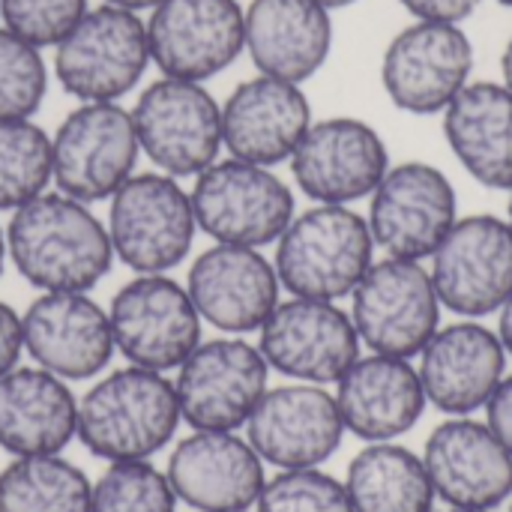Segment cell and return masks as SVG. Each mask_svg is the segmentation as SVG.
Instances as JSON below:
<instances>
[{"label": "cell", "instance_id": "1", "mask_svg": "<svg viewBox=\"0 0 512 512\" xmlns=\"http://www.w3.org/2000/svg\"><path fill=\"white\" fill-rule=\"evenodd\" d=\"M6 255L21 279L42 294H87L108 276L114 264L108 228L84 201H75L63 192H42L39 198L12 210V222L6 228Z\"/></svg>", "mask_w": 512, "mask_h": 512}, {"label": "cell", "instance_id": "2", "mask_svg": "<svg viewBox=\"0 0 512 512\" xmlns=\"http://www.w3.org/2000/svg\"><path fill=\"white\" fill-rule=\"evenodd\" d=\"M180 405L165 372L126 366L96 381L78 399V441L105 462H150L177 426Z\"/></svg>", "mask_w": 512, "mask_h": 512}, {"label": "cell", "instance_id": "3", "mask_svg": "<svg viewBox=\"0 0 512 512\" xmlns=\"http://www.w3.org/2000/svg\"><path fill=\"white\" fill-rule=\"evenodd\" d=\"M369 222L342 204H315L276 240V276L294 297L339 303L375 261Z\"/></svg>", "mask_w": 512, "mask_h": 512}, {"label": "cell", "instance_id": "4", "mask_svg": "<svg viewBox=\"0 0 512 512\" xmlns=\"http://www.w3.org/2000/svg\"><path fill=\"white\" fill-rule=\"evenodd\" d=\"M105 228L114 258L135 273H168L180 267L198 234L192 195L177 177L162 171L132 174L111 195Z\"/></svg>", "mask_w": 512, "mask_h": 512}, {"label": "cell", "instance_id": "5", "mask_svg": "<svg viewBox=\"0 0 512 512\" xmlns=\"http://www.w3.org/2000/svg\"><path fill=\"white\" fill-rule=\"evenodd\" d=\"M147 21L138 12L102 3L54 45V75L81 102H117L150 66Z\"/></svg>", "mask_w": 512, "mask_h": 512}, {"label": "cell", "instance_id": "6", "mask_svg": "<svg viewBox=\"0 0 512 512\" xmlns=\"http://www.w3.org/2000/svg\"><path fill=\"white\" fill-rule=\"evenodd\" d=\"M195 222L216 243L261 249L276 243L297 216L291 186L264 165L243 159L213 162L192 186Z\"/></svg>", "mask_w": 512, "mask_h": 512}, {"label": "cell", "instance_id": "7", "mask_svg": "<svg viewBox=\"0 0 512 512\" xmlns=\"http://www.w3.org/2000/svg\"><path fill=\"white\" fill-rule=\"evenodd\" d=\"M441 300L423 261L384 255L351 294V321L372 354L420 357L441 327Z\"/></svg>", "mask_w": 512, "mask_h": 512}, {"label": "cell", "instance_id": "8", "mask_svg": "<svg viewBox=\"0 0 512 512\" xmlns=\"http://www.w3.org/2000/svg\"><path fill=\"white\" fill-rule=\"evenodd\" d=\"M132 126L141 153L171 177H198L222 150V105L201 81L162 75L138 96Z\"/></svg>", "mask_w": 512, "mask_h": 512}, {"label": "cell", "instance_id": "9", "mask_svg": "<svg viewBox=\"0 0 512 512\" xmlns=\"http://www.w3.org/2000/svg\"><path fill=\"white\" fill-rule=\"evenodd\" d=\"M132 114L117 102H81L51 138V180L57 192L93 204L111 198L138 162Z\"/></svg>", "mask_w": 512, "mask_h": 512}, {"label": "cell", "instance_id": "10", "mask_svg": "<svg viewBox=\"0 0 512 512\" xmlns=\"http://www.w3.org/2000/svg\"><path fill=\"white\" fill-rule=\"evenodd\" d=\"M108 324L114 351L129 366L171 372L201 345V315L189 291L165 273H138L111 306Z\"/></svg>", "mask_w": 512, "mask_h": 512}, {"label": "cell", "instance_id": "11", "mask_svg": "<svg viewBox=\"0 0 512 512\" xmlns=\"http://www.w3.org/2000/svg\"><path fill=\"white\" fill-rule=\"evenodd\" d=\"M267 378L270 366L255 345L234 336L201 342L177 366L180 420L195 432H237L267 393Z\"/></svg>", "mask_w": 512, "mask_h": 512}, {"label": "cell", "instance_id": "12", "mask_svg": "<svg viewBox=\"0 0 512 512\" xmlns=\"http://www.w3.org/2000/svg\"><path fill=\"white\" fill-rule=\"evenodd\" d=\"M474 72V42L462 24L414 21L399 30L381 57V84L408 114L432 117L462 93Z\"/></svg>", "mask_w": 512, "mask_h": 512}, {"label": "cell", "instance_id": "13", "mask_svg": "<svg viewBox=\"0 0 512 512\" xmlns=\"http://www.w3.org/2000/svg\"><path fill=\"white\" fill-rule=\"evenodd\" d=\"M366 222L384 255L426 261L459 222L456 189L450 177L429 162L390 165L369 195Z\"/></svg>", "mask_w": 512, "mask_h": 512}, {"label": "cell", "instance_id": "14", "mask_svg": "<svg viewBox=\"0 0 512 512\" xmlns=\"http://www.w3.org/2000/svg\"><path fill=\"white\" fill-rule=\"evenodd\" d=\"M429 261L441 306L459 318L480 321L510 300L512 228L501 216L477 213L459 219Z\"/></svg>", "mask_w": 512, "mask_h": 512}, {"label": "cell", "instance_id": "15", "mask_svg": "<svg viewBox=\"0 0 512 512\" xmlns=\"http://www.w3.org/2000/svg\"><path fill=\"white\" fill-rule=\"evenodd\" d=\"M267 366L300 384H336L360 360V336L351 312L330 300H279L258 330Z\"/></svg>", "mask_w": 512, "mask_h": 512}, {"label": "cell", "instance_id": "16", "mask_svg": "<svg viewBox=\"0 0 512 512\" xmlns=\"http://www.w3.org/2000/svg\"><path fill=\"white\" fill-rule=\"evenodd\" d=\"M150 60L168 78L207 81L246 51L237 0H162L147 18Z\"/></svg>", "mask_w": 512, "mask_h": 512}, {"label": "cell", "instance_id": "17", "mask_svg": "<svg viewBox=\"0 0 512 512\" xmlns=\"http://www.w3.org/2000/svg\"><path fill=\"white\" fill-rule=\"evenodd\" d=\"M291 162L294 183L315 204L369 198L390 171V153L375 126L357 117H327L306 129Z\"/></svg>", "mask_w": 512, "mask_h": 512}, {"label": "cell", "instance_id": "18", "mask_svg": "<svg viewBox=\"0 0 512 512\" xmlns=\"http://www.w3.org/2000/svg\"><path fill=\"white\" fill-rule=\"evenodd\" d=\"M345 438V423L336 396L318 384H285L261 396L249 423L246 441L264 465L279 471L324 465Z\"/></svg>", "mask_w": 512, "mask_h": 512}, {"label": "cell", "instance_id": "19", "mask_svg": "<svg viewBox=\"0 0 512 512\" xmlns=\"http://www.w3.org/2000/svg\"><path fill=\"white\" fill-rule=\"evenodd\" d=\"M186 291L201 321L222 333L246 336L261 330L273 315L282 282L261 249L216 243L192 261Z\"/></svg>", "mask_w": 512, "mask_h": 512}, {"label": "cell", "instance_id": "20", "mask_svg": "<svg viewBox=\"0 0 512 512\" xmlns=\"http://www.w3.org/2000/svg\"><path fill=\"white\" fill-rule=\"evenodd\" d=\"M423 465L450 510H498L512 498V456L474 417L444 420L426 441Z\"/></svg>", "mask_w": 512, "mask_h": 512}, {"label": "cell", "instance_id": "21", "mask_svg": "<svg viewBox=\"0 0 512 512\" xmlns=\"http://www.w3.org/2000/svg\"><path fill=\"white\" fill-rule=\"evenodd\" d=\"M21 336L30 360L63 381H90L114 357L108 312L75 291L36 297L21 315Z\"/></svg>", "mask_w": 512, "mask_h": 512}, {"label": "cell", "instance_id": "22", "mask_svg": "<svg viewBox=\"0 0 512 512\" xmlns=\"http://www.w3.org/2000/svg\"><path fill=\"white\" fill-rule=\"evenodd\" d=\"M420 381L429 405L450 417H471L486 408L507 375V351L495 330L477 318L438 327L420 351Z\"/></svg>", "mask_w": 512, "mask_h": 512}, {"label": "cell", "instance_id": "23", "mask_svg": "<svg viewBox=\"0 0 512 512\" xmlns=\"http://www.w3.org/2000/svg\"><path fill=\"white\" fill-rule=\"evenodd\" d=\"M168 483L177 501L198 512H246L267 477L252 444L234 432H192L168 459Z\"/></svg>", "mask_w": 512, "mask_h": 512}, {"label": "cell", "instance_id": "24", "mask_svg": "<svg viewBox=\"0 0 512 512\" xmlns=\"http://www.w3.org/2000/svg\"><path fill=\"white\" fill-rule=\"evenodd\" d=\"M312 126V105L300 84L255 75L222 105V147L234 159L273 168L288 162Z\"/></svg>", "mask_w": 512, "mask_h": 512}, {"label": "cell", "instance_id": "25", "mask_svg": "<svg viewBox=\"0 0 512 512\" xmlns=\"http://www.w3.org/2000/svg\"><path fill=\"white\" fill-rule=\"evenodd\" d=\"M336 384V405L345 432L366 444L408 435L429 405L417 366L402 357H360Z\"/></svg>", "mask_w": 512, "mask_h": 512}, {"label": "cell", "instance_id": "26", "mask_svg": "<svg viewBox=\"0 0 512 512\" xmlns=\"http://www.w3.org/2000/svg\"><path fill=\"white\" fill-rule=\"evenodd\" d=\"M243 21L246 51L261 75L303 84L330 57L333 18L318 0H252Z\"/></svg>", "mask_w": 512, "mask_h": 512}, {"label": "cell", "instance_id": "27", "mask_svg": "<svg viewBox=\"0 0 512 512\" xmlns=\"http://www.w3.org/2000/svg\"><path fill=\"white\" fill-rule=\"evenodd\" d=\"M78 435V399L69 381L15 366L0 378V447L12 456H57Z\"/></svg>", "mask_w": 512, "mask_h": 512}, {"label": "cell", "instance_id": "28", "mask_svg": "<svg viewBox=\"0 0 512 512\" xmlns=\"http://www.w3.org/2000/svg\"><path fill=\"white\" fill-rule=\"evenodd\" d=\"M444 138L459 165L489 189H512V90L468 81L444 111Z\"/></svg>", "mask_w": 512, "mask_h": 512}, {"label": "cell", "instance_id": "29", "mask_svg": "<svg viewBox=\"0 0 512 512\" xmlns=\"http://www.w3.org/2000/svg\"><path fill=\"white\" fill-rule=\"evenodd\" d=\"M345 489L354 512H435L423 456L393 441L360 450L348 465Z\"/></svg>", "mask_w": 512, "mask_h": 512}, {"label": "cell", "instance_id": "30", "mask_svg": "<svg viewBox=\"0 0 512 512\" xmlns=\"http://www.w3.org/2000/svg\"><path fill=\"white\" fill-rule=\"evenodd\" d=\"M93 483L57 456H15L0 471V512H87Z\"/></svg>", "mask_w": 512, "mask_h": 512}, {"label": "cell", "instance_id": "31", "mask_svg": "<svg viewBox=\"0 0 512 512\" xmlns=\"http://www.w3.org/2000/svg\"><path fill=\"white\" fill-rule=\"evenodd\" d=\"M51 183V138L33 120H0V210H18Z\"/></svg>", "mask_w": 512, "mask_h": 512}, {"label": "cell", "instance_id": "32", "mask_svg": "<svg viewBox=\"0 0 512 512\" xmlns=\"http://www.w3.org/2000/svg\"><path fill=\"white\" fill-rule=\"evenodd\" d=\"M168 474L150 462H111L90 489L87 512H177Z\"/></svg>", "mask_w": 512, "mask_h": 512}, {"label": "cell", "instance_id": "33", "mask_svg": "<svg viewBox=\"0 0 512 512\" xmlns=\"http://www.w3.org/2000/svg\"><path fill=\"white\" fill-rule=\"evenodd\" d=\"M48 90V66L36 45L0 27V120H30Z\"/></svg>", "mask_w": 512, "mask_h": 512}, {"label": "cell", "instance_id": "34", "mask_svg": "<svg viewBox=\"0 0 512 512\" xmlns=\"http://www.w3.org/2000/svg\"><path fill=\"white\" fill-rule=\"evenodd\" d=\"M255 512H354L345 483L318 471H279L264 483Z\"/></svg>", "mask_w": 512, "mask_h": 512}, {"label": "cell", "instance_id": "35", "mask_svg": "<svg viewBox=\"0 0 512 512\" xmlns=\"http://www.w3.org/2000/svg\"><path fill=\"white\" fill-rule=\"evenodd\" d=\"M84 12L87 0H0L3 27L36 48H54Z\"/></svg>", "mask_w": 512, "mask_h": 512}, {"label": "cell", "instance_id": "36", "mask_svg": "<svg viewBox=\"0 0 512 512\" xmlns=\"http://www.w3.org/2000/svg\"><path fill=\"white\" fill-rule=\"evenodd\" d=\"M417 21H447L462 24L480 6V0H399Z\"/></svg>", "mask_w": 512, "mask_h": 512}, {"label": "cell", "instance_id": "37", "mask_svg": "<svg viewBox=\"0 0 512 512\" xmlns=\"http://www.w3.org/2000/svg\"><path fill=\"white\" fill-rule=\"evenodd\" d=\"M486 426L512 456V375H504L492 399L486 402Z\"/></svg>", "mask_w": 512, "mask_h": 512}, {"label": "cell", "instance_id": "38", "mask_svg": "<svg viewBox=\"0 0 512 512\" xmlns=\"http://www.w3.org/2000/svg\"><path fill=\"white\" fill-rule=\"evenodd\" d=\"M24 336H21V315L0 300V378L12 372L21 360Z\"/></svg>", "mask_w": 512, "mask_h": 512}, {"label": "cell", "instance_id": "39", "mask_svg": "<svg viewBox=\"0 0 512 512\" xmlns=\"http://www.w3.org/2000/svg\"><path fill=\"white\" fill-rule=\"evenodd\" d=\"M498 339H501L507 357H512V294L510 300L498 309Z\"/></svg>", "mask_w": 512, "mask_h": 512}, {"label": "cell", "instance_id": "40", "mask_svg": "<svg viewBox=\"0 0 512 512\" xmlns=\"http://www.w3.org/2000/svg\"><path fill=\"white\" fill-rule=\"evenodd\" d=\"M111 6H120V9H129V12H144V9H156L162 0H105Z\"/></svg>", "mask_w": 512, "mask_h": 512}, {"label": "cell", "instance_id": "41", "mask_svg": "<svg viewBox=\"0 0 512 512\" xmlns=\"http://www.w3.org/2000/svg\"><path fill=\"white\" fill-rule=\"evenodd\" d=\"M501 75H504V84L512 90V36L507 48H504V54H501Z\"/></svg>", "mask_w": 512, "mask_h": 512}, {"label": "cell", "instance_id": "42", "mask_svg": "<svg viewBox=\"0 0 512 512\" xmlns=\"http://www.w3.org/2000/svg\"><path fill=\"white\" fill-rule=\"evenodd\" d=\"M318 3H321L324 9H330V12H333V9H345V6H354L357 0H318Z\"/></svg>", "mask_w": 512, "mask_h": 512}, {"label": "cell", "instance_id": "43", "mask_svg": "<svg viewBox=\"0 0 512 512\" xmlns=\"http://www.w3.org/2000/svg\"><path fill=\"white\" fill-rule=\"evenodd\" d=\"M3 264H6V234L0 228V276H3Z\"/></svg>", "mask_w": 512, "mask_h": 512}, {"label": "cell", "instance_id": "44", "mask_svg": "<svg viewBox=\"0 0 512 512\" xmlns=\"http://www.w3.org/2000/svg\"><path fill=\"white\" fill-rule=\"evenodd\" d=\"M507 222H510V228H512V189H510V207H507Z\"/></svg>", "mask_w": 512, "mask_h": 512}, {"label": "cell", "instance_id": "45", "mask_svg": "<svg viewBox=\"0 0 512 512\" xmlns=\"http://www.w3.org/2000/svg\"><path fill=\"white\" fill-rule=\"evenodd\" d=\"M447 512H495V510H447Z\"/></svg>", "mask_w": 512, "mask_h": 512}, {"label": "cell", "instance_id": "46", "mask_svg": "<svg viewBox=\"0 0 512 512\" xmlns=\"http://www.w3.org/2000/svg\"><path fill=\"white\" fill-rule=\"evenodd\" d=\"M501 6H507V9H512V0H498Z\"/></svg>", "mask_w": 512, "mask_h": 512}, {"label": "cell", "instance_id": "47", "mask_svg": "<svg viewBox=\"0 0 512 512\" xmlns=\"http://www.w3.org/2000/svg\"><path fill=\"white\" fill-rule=\"evenodd\" d=\"M510 512H512V498H510Z\"/></svg>", "mask_w": 512, "mask_h": 512}]
</instances>
